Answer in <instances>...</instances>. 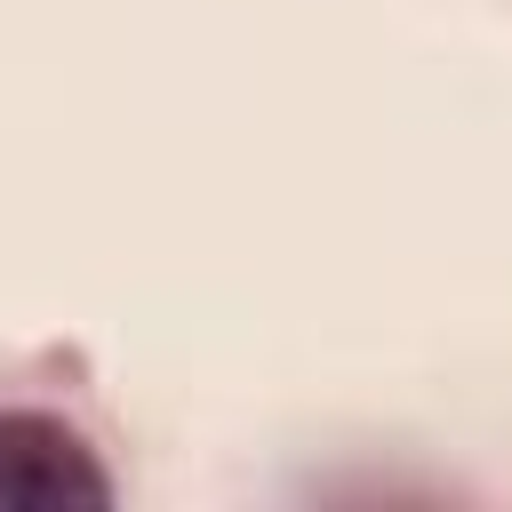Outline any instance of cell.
<instances>
[{
  "mask_svg": "<svg viewBox=\"0 0 512 512\" xmlns=\"http://www.w3.org/2000/svg\"><path fill=\"white\" fill-rule=\"evenodd\" d=\"M112 472L96 448L40 408H0V512H104Z\"/></svg>",
  "mask_w": 512,
  "mask_h": 512,
  "instance_id": "1",
  "label": "cell"
}]
</instances>
